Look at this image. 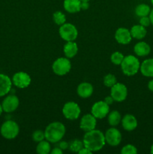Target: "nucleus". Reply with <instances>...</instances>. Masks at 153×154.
<instances>
[{"label":"nucleus","mask_w":153,"mask_h":154,"mask_svg":"<svg viewBox=\"0 0 153 154\" xmlns=\"http://www.w3.org/2000/svg\"><path fill=\"white\" fill-rule=\"evenodd\" d=\"M82 142L84 147L92 152H96L103 148L106 141L103 132L94 129L86 132L82 138Z\"/></svg>","instance_id":"obj_1"},{"label":"nucleus","mask_w":153,"mask_h":154,"mask_svg":"<svg viewBox=\"0 0 153 154\" xmlns=\"http://www.w3.org/2000/svg\"><path fill=\"white\" fill-rule=\"evenodd\" d=\"M65 126L60 122H53L48 125L44 130L45 138L50 143L59 142L65 134Z\"/></svg>","instance_id":"obj_2"},{"label":"nucleus","mask_w":153,"mask_h":154,"mask_svg":"<svg viewBox=\"0 0 153 154\" xmlns=\"http://www.w3.org/2000/svg\"><path fill=\"white\" fill-rule=\"evenodd\" d=\"M121 69L123 73L127 76H133L140 70V63L139 60L133 55H128L124 57L121 63Z\"/></svg>","instance_id":"obj_3"},{"label":"nucleus","mask_w":153,"mask_h":154,"mask_svg":"<svg viewBox=\"0 0 153 154\" xmlns=\"http://www.w3.org/2000/svg\"><path fill=\"white\" fill-rule=\"evenodd\" d=\"M2 135L6 139H14L20 132V127L17 123L13 120H7L1 126Z\"/></svg>","instance_id":"obj_4"},{"label":"nucleus","mask_w":153,"mask_h":154,"mask_svg":"<svg viewBox=\"0 0 153 154\" xmlns=\"http://www.w3.org/2000/svg\"><path fill=\"white\" fill-rule=\"evenodd\" d=\"M59 35L65 42H74L78 36L76 26L71 23H64L58 29Z\"/></svg>","instance_id":"obj_5"},{"label":"nucleus","mask_w":153,"mask_h":154,"mask_svg":"<svg viewBox=\"0 0 153 154\" xmlns=\"http://www.w3.org/2000/svg\"><path fill=\"white\" fill-rule=\"evenodd\" d=\"M52 69L56 75L58 76H62L70 72L71 69V64L68 58L60 57L54 61Z\"/></svg>","instance_id":"obj_6"},{"label":"nucleus","mask_w":153,"mask_h":154,"mask_svg":"<svg viewBox=\"0 0 153 154\" xmlns=\"http://www.w3.org/2000/svg\"><path fill=\"white\" fill-rule=\"evenodd\" d=\"M81 110L78 104L74 102H68L65 103L62 108V114L66 119L74 120L79 118Z\"/></svg>","instance_id":"obj_7"},{"label":"nucleus","mask_w":153,"mask_h":154,"mask_svg":"<svg viewBox=\"0 0 153 154\" xmlns=\"http://www.w3.org/2000/svg\"><path fill=\"white\" fill-rule=\"evenodd\" d=\"M110 96L115 102H123L125 100L128 96L127 87L122 83H116L110 87Z\"/></svg>","instance_id":"obj_8"},{"label":"nucleus","mask_w":153,"mask_h":154,"mask_svg":"<svg viewBox=\"0 0 153 154\" xmlns=\"http://www.w3.org/2000/svg\"><path fill=\"white\" fill-rule=\"evenodd\" d=\"M109 112L110 106L104 101H99V102H95L92 105L91 109V114L96 119L104 118L109 114Z\"/></svg>","instance_id":"obj_9"},{"label":"nucleus","mask_w":153,"mask_h":154,"mask_svg":"<svg viewBox=\"0 0 153 154\" xmlns=\"http://www.w3.org/2000/svg\"><path fill=\"white\" fill-rule=\"evenodd\" d=\"M104 138L106 143L112 147H116L121 143L122 134L119 130L112 126L106 131L104 134Z\"/></svg>","instance_id":"obj_10"},{"label":"nucleus","mask_w":153,"mask_h":154,"mask_svg":"<svg viewBox=\"0 0 153 154\" xmlns=\"http://www.w3.org/2000/svg\"><path fill=\"white\" fill-rule=\"evenodd\" d=\"M31 78L27 73L19 72L14 74L12 78V83L18 88L23 89L28 87L31 84Z\"/></svg>","instance_id":"obj_11"},{"label":"nucleus","mask_w":153,"mask_h":154,"mask_svg":"<svg viewBox=\"0 0 153 154\" xmlns=\"http://www.w3.org/2000/svg\"><path fill=\"white\" fill-rule=\"evenodd\" d=\"M20 104L19 99L14 95H9L3 100L2 107L3 111L6 113L14 112L18 108Z\"/></svg>","instance_id":"obj_12"},{"label":"nucleus","mask_w":153,"mask_h":154,"mask_svg":"<svg viewBox=\"0 0 153 154\" xmlns=\"http://www.w3.org/2000/svg\"><path fill=\"white\" fill-rule=\"evenodd\" d=\"M97 120L96 118L92 114H87L82 116L80 122V127L84 132L93 130L95 129Z\"/></svg>","instance_id":"obj_13"},{"label":"nucleus","mask_w":153,"mask_h":154,"mask_svg":"<svg viewBox=\"0 0 153 154\" xmlns=\"http://www.w3.org/2000/svg\"><path fill=\"white\" fill-rule=\"evenodd\" d=\"M115 38L116 42L121 45H128L131 42L132 36L130 30L124 27H121L116 31Z\"/></svg>","instance_id":"obj_14"},{"label":"nucleus","mask_w":153,"mask_h":154,"mask_svg":"<svg viewBox=\"0 0 153 154\" xmlns=\"http://www.w3.org/2000/svg\"><path fill=\"white\" fill-rule=\"evenodd\" d=\"M122 125L124 130L131 132L137 126V120L132 114H126L122 118Z\"/></svg>","instance_id":"obj_15"},{"label":"nucleus","mask_w":153,"mask_h":154,"mask_svg":"<svg viewBox=\"0 0 153 154\" xmlns=\"http://www.w3.org/2000/svg\"><path fill=\"white\" fill-rule=\"evenodd\" d=\"M12 81L8 75L0 74V97L5 96L11 89Z\"/></svg>","instance_id":"obj_16"},{"label":"nucleus","mask_w":153,"mask_h":154,"mask_svg":"<svg viewBox=\"0 0 153 154\" xmlns=\"http://www.w3.org/2000/svg\"><path fill=\"white\" fill-rule=\"evenodd\" d=\"M76 92L80 97L82 98V99H86L92 95L93 87L89 83L82 82L79 84Z\"/></svg>","instance_id":"obj_17"},{"label":"nucleus","mask_w":153,"mask_h":154,"mask_svg":"<svg viewBox=\"0 0 153 154\" xmlns=\"http://www.w3.org/2000/svg\"><path fill=\"white\" fill-rule=\"evenodd\" d=\"M141 74L147 78L153 77V59H147L145 60L140 64V67Z\"/></svg>","instance_id":"obj_18"},{"label":"nucleus","mask_w":153,"mask_h":154,"mask_svg":"<svg viewBox=\"0 0 153 154\" xmlns=\"http://www.w3.org/2000/svg\"><path fill=\"white\" fill-rule=\"evenodd\" d=\"M134 51L138 57H146L150 54L151 48L146 42H140L135 45L134 48Z\"/></svg>","instance_id":"obj_19"},{"label":"nucleus","mask_w":153,"mask_h":154,"mask_svg":"<svg viewBox=\"0 0 153 154\" xmlns=\"http://www.w3.org/2000/svg\"><path fill=\"white\" fill-rule=\"evenodd\" d=\"M80 4V0H64L63 6L66 11L74 14L79 12L81 10Z\"/></svg>","instance_id":"obj_20"},{"label":"nucleus","mask_w":153,"mask_h":154,"mask_svg":"<svg viewBox=\"0 0 153 154\" xmlns=\"http://www.w3.org/2000/svg\"><path fill=\"white\" fill-rule=\"evenodd\" d=\"M64 56L67 58L71 59L76 55L78 52V47L74 42H67L63 48Z\"/></svg>","instance_id":"obj_21"},{"label":"nucleus","mask_w":153,"mask_h":154,"mask_svg":"<svg viewBox=\"0 0 153 154\" xmlns=\"http://www.w3.org/2000/svg\"><path fill=\"white\" fill-rule=\"evenodd\" d=\"M130 35H131L132 38L140 40V39L144 38L146 35V27L142 26L140 24L139 25H134L131 27L130 30Z\"/></svg>","instance_id":"obj_22"},{"label":"nucleus","mask_w":153,"mask_h":154,"mask_svg":"<svg viewBox=\"0 0 153 154\" xmlns=\"http://www.w3.org/2000/svg\"><path fill=\"white\" fill-rule=\"evenodd\" d=\"M122 121V117L118 111H112L108 114V122L111 126H116Z\"/></svg>","instance_id":"obj_23"},{"label":"nucleus","mask_w":153,"mask_h":154,"mask_svg":"<svg viewBox=\"0 0 153 154\" xmlns=\"http://www.w3.org/2000/svg\"><path fill=\"white\" fill-rule=\"evenodd\" d=\"M150 11H151V9H150L149 6L146 4H143V3L138 5L135 8V14L139 17L148 16Z\"/></svg>","instance_id":"obj_24"},{"label":"nucleus","mask_w":153,"mask_h":154,"mask_svg":"<svg viewBox=\"0 0 153 154\" xmlns=\"http://www.w3.org/2000/svg\"><path fill=\"white\" fill-rule=\"evenodd\" d=\"M36 151L39 154H48L50 153L51 147L50 142L48 141H40L38 144L37 147H36Z\"/></svg>","instance_id":"obj_25"},{"label":"nucleus","mask_w":153,"mask_h":154,"mask_svg":"<svg viewBox=\"0 0 153 154\" xmlns=\"http://www.w3.org/2000/svg\"><path fill=\"white\" fill-rule=\"evenodd\" d=\"M84 147L83 142L80 140L75 139L74 141H70V143H69V150H71L72 152H74V153H78L82 147Z\"/></svg>","instance_id":"obj_26"},{"label":"nucleus","mask_w":153,"mask_h":154,"mask_svg":"<svg viewBox=\"0 0 153 154\" xmlns=\"http://www.w3.org/2000/svg\"><path fill=\"white\" fill-rule=\"evenodd\" d=\"M52 18H53V21L56 25L62 26L66 22V17L65 15L61 11H56L52 15Z\"/></svg>","instance_id":"obj_27"},{"label":"nucleus","mask_w":153,"mask_h":154,"mask_svg":"<svg viewBox=\"0 0 153 154\" xmlns=\"http://www.w3.org/2000/svg\"><path fill=\"white\" fill-rule=\"evenodd\" d=\"M124 55L122 53L118 52V51H116L111 55L110 60L116 66H120L121 63H122L123 60H124Z\"/></svg>","instance_id":"obj_28"},{"label":"nucleus","mask_w":153,"mask_h":154,"mask_svg":"<svg viewBox=\"0 0 153 154\" xmlns=\"http://www.w3.org/2000/svg\"><path fill=\"white\" fill-rule=\"evenodd\" d=\"M116 83V78L115 77V75H112V74H108V75H105L104 78V84L106 87H112Z\"/></svg>","instance_id":"obj_29"},{"label":"nucleus","mask_w":153,"mask_h":154,"mask_svg":"<svg viewBox=\"0 0 153 154\" xmlns=\"http://www.w3.org/2000/svg\"><path fill=\"white\" fill-rule=\"evenodd\" d=\"M32 140L35 142H40V141H43L45 138V134L44 132H43L42 130H38L34 131L32 133Z\"/></svg>","instance_id":"obj_30"},{"label":"nucleus","mask_w":153,"mask_h":154,"mask_svg":"<svg viewBox=\"0 0 153 154\" xmlns=\"http://www.w3.org/2000/svg\"><path fill=\"white\" fill-rule=\"evenodd\" d=\"M137 153V149L132 144H127L124 146L121 150L122 154H136Z\"/></svg>","instance_id":"obj_31"},{"label":"nucleus","mask_w":153,"mask_h":154,"mask_svg":"<svg viewBox=\"0 0 153 154\" xmlns=\"http://www.w3.org/2000/svg\"><path fill=\"white\" fill-rule=\"evenodd\" d=\"M140 24L141 26L144 27H147L151 24V21H150L149 17L148 16H145V17H142L140 19Z\"/></svg>","instance_id":"obj_32"},{"label":"nucleus","mask_w":153,"mask_h":154,"mask_svg":"<svg viewBox=\"0 0 153 154\" xmlns=\"http://www.w3.org/2000/svg\"><path fill=\"white\" fill-rule=\"evenodd\" d=\"M69 147V144L67 141H59V144H58V147L61 148L62 150H67Z\"/></svg>","instance_id":"obj_33"},{"label":"nucleus","mask_w":153,"mask_h":154,"mask_svg":"<svg viewBox=\"0 0 153 154\" xmlns=\"http://www.w3.org/2000/svg\"><path fill=\"white\" fill-rule=\"evenodd\" d=\"M89 8V4H88V2H81L80 4V8L81 10H87V9Z\"/></svg>","instance_id":"obj_34"},{"label":"nucleus","mask_w":153,"mask_h":154,"mask_svg":"<svg viewBox=\"0 0 153 154\" xmlns=\"http://www.w3.org/2000/svg\"><path fill=\"white\" fill-rule=\"evenodd\" d=\"M92 152L91 150H88V148H86V147H82V148L78 152L79 154H92Z\"/></svg>","instance_id":"obj_35"},{"label":"nucleus","mask_w":153,"mask_h":154,"mask_svg":"<svg viewBox=\"0 0 153 154\" xmlns=\"http://www.w3.org/2000/svg\"><path fill=\"white\" fill-rule=\"evenodd\" d=\"M63 153V150L59 147H55L50 151L51 154H62Z\"/></svg>","instance_id":"obj_36"},{"label":"nucleus","mask_w":153,"mask_h":154,"mask_svg":"<svg viewBox=\"0 0 153 154\" xmlns=\"http://www.w3.org/2000/svg\"><path fill=\"white\" fill-rule=\"evenodd\" d=\"M104 102H106L107 105H111V104H112V102H114V99H112V97L111 96H106V98L104 99Z\"/></svg>","instance_id":"obj_37"},{"label":"nucleus","mask_w":153,"mask_h":154,"mask_svg":"<svg viewBox=\"0 0 153 154\" xmlns=\"http://www.w3.org/2000/svg\"><path fill=\"white\" fill-rule=\"evenodd\" d=\"M148 88L150 91L153 92V80L150 81L148 84Z\"/></svg>","instance_id":"obj_38"},{"label":"nucleus","mask_w":153,"mask_h":154,"mask_svg":"<svg viewBox=\"0 0 153 154\" xmlns=\"http://www.w3.org/2000/svg\"><path fill=\"white\" fill-rule=\"evenodd\" d=\"M148 17H149L150 21H151V23L153 25V9H152V10H151V11H150Z\"/></svg>","instance_id":"obj_39"},{"label":"nucleus","mask_w":153,"mask_h":154,"mask_svg":"<svg viewBox=\"0 0 153 154\" xmlns=\"http://www.w3.org/2000/svg\"><path fill=\"white\" fill-rule=\"evenodd\" d=\"M3 111V109H2V105H0V115L2 114V113Z\"/></svg>","instance_id":"obj_40"},{"label":"nucleus","mask_w":153,"mask_h":154,"mask_svg":"<svg viewBox=\"0 0 153 154\" xmlns=\"http://www.w3.org/2000/svg\"><path fill=\"white\" fill-rule=\"evenodd\" d=\"M151 153L153 154V144H152V147H151Z\"/></svg>","instance_id":"obj_41"},{"label":"nucleus","mask_w":153,"mask_h":154,"mask_svg":"<svg viewBox=\"0 0 153 154\" xmlns=\"http://www.w3.org/2000/svg\"><path fill=\"white\" fill-rule=\"evenodd\" d=\"M81 2H88L89 0H80Z\"/></svg>","instance_id":"obj_42"},{"label":"nucleus","mask_w":153,"mask_h":154,"mask_svg":"<svg viewBox=\"0 0 153 154\" xmlns=\"http://www.w3.org/2000/svg\"><path fill=\"white\" fill-rule=\"evenodd\" d=\"M151 3L152 4V5H153V0H151Z\"/></svg>","instance_id":"obj_43"}]
</instances>
